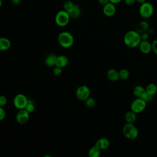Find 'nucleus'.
I'll list each match as a JSON object with an SVG mask.
<instances>
[{"label": "nucleus", "mask_w": 157, "mask_h": 157, "mask_svg": "<svg viewBox=\"0 0 157 157\" xmlns=\"http://www.w3.org/2000/svg\"><path fill=\"white\" fill-rule=\"evenodd\" d=\"M123 41L124 44L130 48H135L139 46L141 42L140 34L135 30L128 31L124 36Z\"/></svg>", "instance_id": "nucleus-1"}, {"label": "nucleus", "mask_w": 157, "mask_h": 157, "mask_svg": "<svg viewBox=\"0 0 157 157\" xmlns=\"http://www.w3.org/2000/svg\"><path fill=\"white\" fill-rule=\"evenodd\" d=\"M58 42L63 48H69L74 44V39L72 34L67 31H63L58 36Z\"/></svg>", "instance_id": "nucleus-2"}, {"label": "nucleus", "mask_w": 157, "mask_h": 157, "mask_svg": "<svg viewBox=\"0 0 157 157\" xmlns=\"http://www.w3.org/2000/svg\"><path fill=\"white\" fill-rule=\"evenodd\" d=\"M123 133L127 139L132 140L138 136L139 131L134 123H126L123 127Z\"/></svg>", "instance_id": "nucleus-3"}, {"label": "nucleus", "mask_w": 157, "mask_h": 157, "mask_svg": "<svg viewBox=\"0 0 157 157\" xmlns=\"http://www.w3.org/2000/svg\"><path fill=\"white\" fill-rule=\"evenodd\" d=\"M70 18L71 17L66 11L64 10H61L56 13L55 21L58 26L60 27H64L69 23Z\"/></svg>", "instance_id": "nucleus-4"}, {"label": "nucleus", "mask_w": 157, "mask_h": 157, "mask_svg": "<svg viewBox=\"0 0 157 157\" xmlns=\"http://www.w3.org/2000/svg\"><path fill=\"white\" fill-rule=\"evenodd\" d=\"M154 12L153 6L148 2H145L140 4L139 7V14L143 18L151 17Z\"/></svg>", "instance_id": "nucleus-5"}, {"label": "nucleus", "mask_w": 157, "mask_h": 157, "mask_svg": "<svg viewBox=\"0 0 157 157\" xmlns=\"http://www.w3.org/2000/svg\"><path fill=\"white\" fill-rule=\"evenodd\" d=\"M147 106V102L141 98H136L131 104V110L136 113L143 112Z\"/></svg>", "instance_id": "nucleus-6"}, {"label": "nucleus", "mask_w": 157, "mask_h": 157, "mask_svg": "<svg viewBox=\"0 0 157 157\" xmlns=\"http://www.w3.org/2000/svg\"><path fill=\"white\" fill-rule=\"evenodd\" d=\"M28 99L25 94L22 93L17 94L13 98V105L18 110L25 109L28 102Z\"/></svg>", "instance_id": "nucleus-7"}, {"label": "nucleus", "mask_w": 157, "mask_h": 157, "mask_svg": "<svg viewBox=\"0 0 157 157\" xmlns=\"http://www.w3.org/2000/svg\"><path fill=\"white\" fill-rule=\"evenodd\" d=\"M90 96V90L86 85L78 86L76 90V96L80 101H85Z\"/></svg>", "instance_id": "nucleus-8"}, {"label": "nucleus", "mask_w": 157, "mask_h": 157, "mask_svg": "<svg viewBox=\"0 0 157 157\" xmlns=\"http://www.w3.org/2000/svg\"><path fill=\"white\" fill-rule=\"evenodd\" d=\"M16 120L20 124H25L29 119V113L25 109H20L16 114Z\"/></svg>", "instance_id": "nucleus-9"}, {"label": "nucleus", "mask_w": 157, "mask_h": 157, "mask_svg": "<svg viewBox=\"0 0 157 157\" xmlns=\"http://www.w3.org/2000/svg\"><path fill=\"white\" fill-rule=\"evenodd\" d=\"M103 13L108 17L113 16L116 12V7L114 4L109 2L103 6Z\"/></svg>", "instance_id": "nucleus-10"}, {"label": "nucleus", "mask_w": 157, "mask_h": 157, "mask_svg": "<svg viewBox=\"0 0 157 157\" xmlns=\"http://www.w3.org/2000/svg\"><path fill=\"white\" fill-rule=\"evenodd\" d=\"M139 47L140 52L144 54H148L152 51L151 44L147 40H141Z\"/></svg>", "instance_id": "nucleus-11"}, {"label": "nucleus", "mask_w": 157, "mask_h": 157, "mask_svg": "<svg viewBox=\"0 0 157 157\" xmlns=\"http://www.w3.org/2000/svg\"><path fill=\"white\" fill-rule=\"evenodd\" d=\"M67 12L69 13L71 18L76 19L78 18L81 15V9L78 5L74 4L72 8Z\"/></svg>", "instance_id": "nucleus-12"}, {"label": "nucleus", "mask_w": 157, "mask_h": 157, "mask_svg": "<svg viewBox=\"0 0 157 157\" xmlns=\"http://www.w3.org/2000/svg\"><path fill=\"white\" fill-rule=\"evenodd\" d=\"M96 147H97L98 148L101 150H105L107 149L109 145H110V142L108 139L106 137H101L96 140L95 142Z\"/></svg>", "instance_id": "nucleus-13"}, {"label": "nucleus", "mask_w": 157, "mask_h": 157, "mask_svg": "<svg viewBox=\"0 0 157 157\" xmlns=\"http://www.w3.org/2000/svg\"><path fill=\"white\" fill-rule=\"evenodd\" d=\"M149 28L150 25L148 23L147 21H142L136 25L135 27V31H137L138 33L141 34L142 33L147 31Z\"/></svg>", "instance_id": "nucleus-14"}, {"label": "nucleus", "mask_w": 157, "mask_h": 157, "mask_svg": "<svg viewBox=\"0 0 157 157\" xmlns=\"http://www.w3.org/2000/svg\"><path fill=\"white\" fill-rule=\"evenodd\" d=\"M11 47L10 40L4 37H0V51H7Z\"/></svg>", "instance_id": "nucleus-15"}, {"label": "nucleus", "mask_w": 157, "mask_h": 157, "mask_svg": "<svg viewBox=\"0 0 157 157\" xmlns=\"http://www.w3.org/2000/svg\"><path fill=\"white\" fill-rule=\"evenodd\" d=\"M68 64V58L65 55L57 56L55 66L63 68L66 66Z\"/></svg>", "instance_id": "nucleus-16"}, {"label": "nucleus", "mask_w": 157, "mask_h": 157, "mask_svg": "<svg viewBox=\"0 0 157 157\" xmlns=\"http://www.w3.org/2000/svg\"><path fill=\"white\" fill-rule=\"evenodd\" d=\"M107 77L111 81H118L120 79L119 72L115 69H110L107 72Z\"/></svg>", "instance_id": "nucleus-17"}, {"label": "nucleus", "mask_w": 157, "mask_h": 157, "mask_svg": "<svg viewBox=\"0 0 157 157\" xmlns=\"http://www.w3.org/2000/svg\"><path fill=\"white\" fill-rule=\"evenodd\" d=\"M56 58H57V56L55 54L51 53L48 55L45 59V64L48 67L55 66Z\"/></svg>", "instance_id": "nucleus-18"}, {"label": "nucleus", "mask_w": 157, "mask_h": 157, "mask_svg": "<svg viewBox=\"0 0 157 157\" xmlns=\"http://www.w3.org/2000/svg\"><path fill=\"white\" fill-rule=\"evenodd\" d=\"M137 119L136 113L132 110L128 111L124 115V120L126 123H134Z\"/></svg>", "instance_id": "nucleus-19"}, {"label": "nucleus", "mask_w": 157, "mask_h": 157, "mask_svg": "<svg viewBox=\"0 0 157 157\" xmlns=\"http://www.w3.org/2000/svg\"><path fill=\"white\" fill-rule=\"evenodd\" d=\"M133 94L137 98H141L142 96L144 95V94L145 93V88H144V87H142L140 85H137L136 86L134 89H133Z\"/></svg>", "instance_id": "nucleus-20"}, {"label": "nucleus", "mask_w": 157, "mask_h": 157, "mask_svg": "<svg viewBox=\"0 0 157 157\" xmlns=\"http://www.w3.org/2000/svg\"><path fill=\"white\" fill-rule=\"evenodd\" d=\"M101 155V150L94 145L88 151L89 157H99Z\"/></svg>", "instance_id": "nucleus-21"}, {"label": "nucleus", "mask_w": 157, "mask_h": 157, "mask_svg": "<svg viewBox=\"0 0 157 157\" xmlns=\"http://www.w3.org/2000/svg\"><path fill=\"white\" fill-rule=\"evenodd\" d=\"M145 91L148 93L154 96L157 93V86L153 83H149L148 85H147L145 88Z\"/></svg>", "instance_id": "nucleus-22"}, {"label": "nucleus", "mask_w": 157, "mask_h": 157, "mask_svg": "<svg viewBox=\"0 0 157 157\" xmlns=\"http://www.w3.org/2000/svg\"><path fill=\"white\" fill-rule=\"evenodd\" d=\"M29 113H32L35 109V104L32 99H28L25 108Z\"/></svg>", "instance_id": "nucleus-23"}, {"label": "nucleus", "mask_w": 157, "mask_h": 157, "mask_svg": "<svg viewBox=\"0 0 157 157\" xmlns=\"http://www.w3.org/2000/svg\"><path fill=\"white\" fill-rule=\"evenodd\" d=\"M119 72L120 78L121 80H126L129 77V72L126 69H122Z\"/></svg>", "instance_id": "nucleus-24"}, {"label": "nucleus", "mask_w": 157, "mask_h": 157, "mask_svg": "<svg viewBox=\"0 0 157 157\" xmlns=\"http://www.w3.org/2000/svg\"><path fill=\"white\" fill-rule=\"evenodd\" d=\"M85 105L86 107H89V108H92L93 107H94L95 104H96V101L95 99L93 98H91V97H89L85 101Z\"/></svg>", "instance_id": "nucleus-25"}, {"label": "nucleus", "mask_w": 157, "mask_h": 157, "mask_svg": "<svg viewBox=\"0 0 157 157\" xmlns=\"http://www.w3.org/2000/svg\"><path fill=\"white\" fill-rule=\"evenodd\" d=\"M74 3L72 1H71V0L66 1L63 4V10L67 12L72 8V7L74 6Z\"/></svg>", "instance_id": "nucleus-26"}, {"label": "nucleus", "mask_w": 157, "mask_h": 157, "mask_svg": "<svg viewBox=\"0 0 157 157\" xmlns=\"http://www.w3.org/2000/svg\"><path fill=\"white\" fill-rule=\"evenodd\" d=\"M153 97H154L153 95H151V94L148 93L147 91H145V93L144 94V95L142 96L141 99L144 100L146 102H148L152 101L153 99Z\"/></svg>", "instance_id": "nucleus-27"}, {"label": "nucleus", "mask_w": 157, "mask_h": 157, "mask_svg": "<svg viewBox=\"0 0 157 157\" xmlns=\"http://www.w3.org/2000/svg\"><path fill=\"white\" fill-rule=\"evenodd\" d=\"M7 102V98L4 95H0V107H4L6 105Z\"/></svg>", "instance_id": "nucleus-28"}, {"label": "nucleus", "mask_w": 157, "mask_h": 157, "mask_svg": "<svg viewBox=\"0 0 157 157\" xmlns=\"http://www.w3.org/2000/svg\"><path fill=\"white\" fill-rule=\"evenodd\" d=\"M151 48L153 52L157 55V39L154 40L151 43Z\"/></svg>", "instance_id": "nucleus-29"}, {"label": "nucleus", "mask_w": 157, "mask_h": 157, "mask_svg": "<svg viewBox=\"0 0 157 157\" xmlns=\"http://www.w3.org/2000/svg\"><path fill=\"white\" fill-rule=\"evenodd\" d=\"M140 36L141 40H147L149 38L150 35L148 33V32L146 31V32H144V33H142L140 34Z\"/></svg>", "instance_id": "nucleus-30"}, {"label": "nucleus", "mask_w": 157, "mask_h": 157, "mask_svg": "<svg viewBox=\"0 0 157 157\" xmlns=\"http://www.w3.org/2000/svg\"><path fill=\"white\" fill-rule=\"evenodd\" d=\"M62 73V68L59 67H57L55 66V68L53 69V74L55 75H59L61 74Z\"/></svg>", "instance_id": "nucleus-31"}, {"label": "nucleus", "mask_w": 157, "mask_h": 157, "mask_svg": "<svg viewBox=\"0 0 157 157\" xmlns=\"http://www.w3.org/2000/svg\"><path fill=\"white\" fill-rule=\"evenodd\" d=\"M5 117H6V112L2 107H0V121L3 120Z\"/></svg>", "instance_id": "nucleus-32"}, {"label": "nucleus", "mask_w": 157, "mask_h": 157, "mask_svg": "<svg viewBox=\"0 0 157 157\" xmlns=\"http://www.w3.org/2000/svg\"><path fill=\"white\" fill-rule=\"evenodd\" d=\"M124 2L126 5L131 6L136 2V0H124Z\"/></svg>", "instance_id": "nucleus-33"}, {"label": "nucleus", "mask_w": 157, "mask_h": 157, "mask_svg": "<svg viewBox=\"0 0 157 157\" xmlns=\"http://www.w3.org/2000/svg\"><path fill=\"white\" fill-rule=\"evenodd\" d=\"M98 2L99 4L102 5V6H105V4H107V3L110 2L109 0H98Z\"/></svg>", "instance_id": "nucleus-34"}, {"label": "nucleus", "mask_w": 157, "mask_h": 157, "mask_svg": "<svg viewBox=\"0 0 157 157\" xmlns=\"http://www.w3.org/2000/svg\"><path fill=\"white\" fill-rule=\"evenodd\" d=\"M21 0H11V2L14 5H18L21 2Z\"/></svg>", "instance_id": "nucleus-35"}, {"label": "nucleus", "mask_w": 157, "mask_h": 157, "mask_svg": "<svg viewBox=\"0 0 157 157\" xmlns=\"http://www.w3.org/2000/svg\"><path fill=\"white\" fill-rule=\"evenodd\" d=\"M122 0H109V2L112 3V4H118L119 2H120Z\"/></svg>", "instance_id": "nucleus-36"}, {"label": "nucleus", "mask_w": 157, "mask_h": 157, "mask_svg": "<svg viewBox=\"0 0 157 157\" xmlns=\"http://www.w3.org/2000/svg\"><path fill=\"white\" fill-rule=\"evenodd\" d=\"M148 33L149 34V35H151V34H154V30L153 29H151V28H149L147 31Z\"/></svg>", "instance_id": "nucleus-37"}, {"label": "nucleus", "mask_w": 157, "mask_h": 157, "mask_svg": "<svg viewBox=\"0 0 157 157\" xmlns=\"http://www.w3.org/2000/svg\"><path fill=\"white\" fill-rule=\"evenodd\" d=\"M136 2H138V3L141 4L146 2V0H136Z\"/></svg>", "instance_id": "nucleus-38"}, {"label": "nucleus", "mask_w": 157, "mask_h": 157, "mask_svg": "<svg viewBox=\"0 0 157 157\" xmlns=\"http://www.w3.org/2000/svg\"><path fill=\"white\" fill-rule=\"evenodd\" d=\"M43 157H52V156L51 155H45Z\"/></svg>", "instance_id": "nucleus-39"}, {"label": "nucleus", "mask_w": 157, "mask_h": 157, "mask_svg": "<svg viewBox=\"0 0 157 157\" xmlns=\"http://www.w3.org/2000/svg\"><path fill=\"white\" fill-rule=\"evenodd\" d=\"M2 0H0V8L2 6Z\"/></svg>", "instance_id": "nucleus-40"}, {"label": "nucleus", "mask_w": 157, "mask_h": 157, "mask_svg": "<svg viewBox=\"0 0 157 157\" xmlns=\"http://www.w3.org/2000/svg\"><path fill=\"white\" fill-rule=\"evenodd\" d=\"M156 2H157V0H156Z\"/></svg>", "instance_id": "nucleus-41"}]
</instances>
